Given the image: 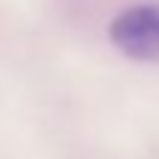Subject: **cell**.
<instances>
[{
    "label": "cell",
    "mask_w": 159,
    "mask_h": 159,
    "mask_svg": "<svg viewBox=\"0 0 159 159\" xmlns=\"http://www.w3.org/2000/svg\"><path fill=\"white\" fill-rule=\"evenodd\" d=\"M109 41L127 59L159 62V3H136L109 24Z\"/></svg>",
    "instance_id": "cell-1"
}]
</instances>
